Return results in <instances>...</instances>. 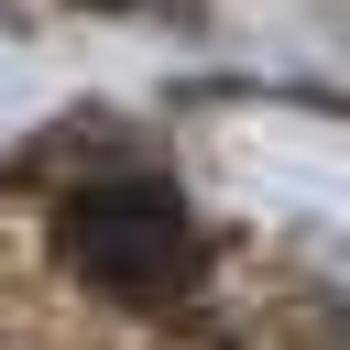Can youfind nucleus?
Listing matches in <instances>:
<instances>
[{"instance_id":"obj_1","label":"nucleus","mask_w":350,"mask_h":350,"mask_svg":"<svg viewBox=\"0 0 350 350\" xmlns=\"http://www.w3.org/2000/svg\"><path fill=\"white\" fill-rule=\"evenodd\" d=\"M55 262L109 306H175L197 284V219L164 175H98L55 208Z\"/></svg>"}]
</instances>
